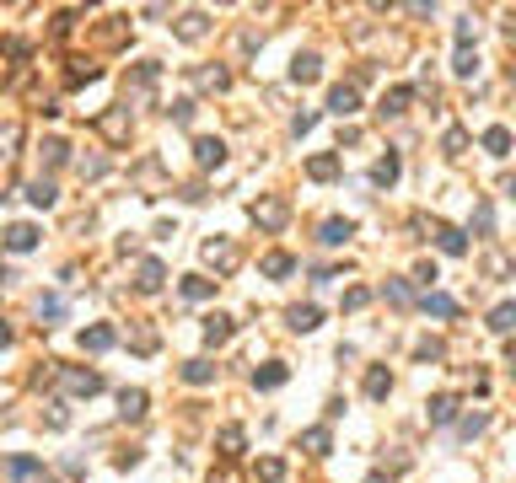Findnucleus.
<instances>
[{"label": "nucleus", "instance_id": "nucleus-1", "mask_svg": "<svg viewBox=\"0 0 516 483\" xmlns=\"http://www.w3.org/2000/svg\"><path fill=\"white\" fill-rule=\"evenodd\" d=\"M248 215H253V226H264V231H280V226L290 221V204L280 199V194H269V199H258V204H253Z\"/></svg>", "mask_w": 516, "mask_h": 483}, {"label": "nucleus", "instance_id": "nucleus-2", "mask_svg": "<svg viewBox=\"0 0 516 483\" xmlns=\"http://www.w3.org/2000/svg\"><path fill=\"white\" fill-rule=\"evenodd\" d=\"M0 247H6V253H33V247H38V226H33V221H17V226H6V237H0Z\"/></svg>", "mask_w": 516, "mask_h": 483}, {"label": "nucleus", "instance_id": "nucleus-3", "mask_svg": "<svg viewBox=\"0 0 516 483\" xmlns=\"http://www.w3.org/2000/svg\"><path fill=\"white\" fill-rule=\"evenodd\" d=\"M339 167H344L339 151H317V156H307V178L312 183H333V178H339Z\"/></svg>", "mask_w": 516, "mask_h": 483}, {"label": "nucleus", "instance_id": "nucleus-4", "mask_svg": "<svg viewBox=\"0 0 516 483\" xmlns=\"http://www.w3.org/2000/svg\"><path fill=\"white\" fill-rule=\"evenodd\" d=\"M194 161H199V167H221V161H226V140H221V135H199V140H194Z\"/></svg>", "mask_w": 516, "mask_h": 483}, {"label": "nucleus", "instance_id": "nucleus-5", "mask_svg": "<svg viewBox=\"0 0 516 483\" xmlns=\"http://www.w3.org/2000/svg\"><path fill=\"white\" fill-rule=\"evenodd\" d=\"M435 247H441V253H447V258H463V253H468V231H463V226H435Z\"/></svg>", "mask_w": 516, "mask_h": 483}, {"label": "nucleus", "instance_id": "nucleus-6", "mask_svg": "<svg viewBox=\"0 0 516 483\" xmlns=\"http://www.w3.org/2000/svg\"><path fill=\"white\" fill-rule=\"evenodd\" d=\"M355 108H360V86H350V80H339L328 92V113H339V119H350Z\"/></svg>", "mask_w": 516, "mask_h": 483}, {"label": "nucleus", "instance_id": "nucleus-7", "mask_svg": "<svg viewBox=\"0 0 516 483\" xmlns=\"http://www.w3.org/2000/svg\"><path fill=\"white\" fill-rule=\"evenodd\" d=\"M119 344V333L108 328V322H92V328H81V349L86 355H103V349H113Z\"/></svg>", "mask_w": 516, "mask_h": 483}, {"label": "nucleus", "instance_id": "nucleus-8", "mask_svg": "<svg viewBox=\"0 0 516 483\" xmlns=\"http://www.w3.org/2000/svg\"><path fill=\"white\" fill-rule=\"evenodd\" d=\"M409 102H414V86H388L376 113H382V119H398V113H409Z\"/></svg>", "mask_w": 516, "mask_h": 483}, {"label": "nucleus", "instance_id": "nucleus-9", "mask_svg": "<svg viewBox=\"0 0 516 483\" xmlns=\"http://www.w3.org/2000/svg\"><path fill=\"white\" fill-rule=\"evenodd\" d=\"M478 145H484L495 161H506V156H511V129H506V124H490V129L478 135Z\"/></svg>", "mask_w": 516, "mask_h": 483}, {"label": "nucleus", "instance_id": "nucleus-10", "mask_svg": "<svg viewBox=\"0 0 516 483\" xmlns=\"http://www.w3.org/2000/svg\"><path fill=\"white\" fill-rule=\"evenodd\" d=\"M317 76H323V60H317V54H296V60H290V80H296V86H312Z\"/></svg>", "mask_w": 516, "mask_h": 483}, {"label": "nucleus", "instance_id": "nucleus-11", "mask_svg": "<svg viewBox=\"0 0 516 483\" xmlns=\"http://www.w3.org/2000/svg\"><path fill=\"white\" fill-rule=\"evenodd\" d=\"M205 263H215V269H237V247H231L226 237H210L205 242Z\"/></svg>", "mask_w": 516, "mask_h": 483}, {"label": "nucleus", "instance_id": "nucleus-12", "mask_svg": "<svg viewBox=\"0 0 516 483\" xmlns=\"http://www.w3.org/2000/svg\"><path fill=\"white\" fill-rule=\"evenodd\" d=\"M350 237H355V221H339V215H333V221H323V231H317V242H323V247H344Z\"/></svg>", "mask_w": 516, "mask_h": 483}, {"label": "nucleus", "instance_id": "nucleus-13", "mask_svg": "<svg viewBox=\"0 0 516 483\" xmlns=\"http://www.w3.org/2000/svg\"><path fill=\"white\" fill-rule=\"evenodd\" d=\"M60 376H65V387H70V392H81V398L103 392V376H97V371H60Z\"/></svg>", "mask_w": 516, "mask_h": 483}, {"label": "nucleus", "instance_id": "nucleus-14", "mask_svg": "<svg viewBox=\"0 0 516 483\" xmlns=\"http://www.w3.org/2000/svg\"><path fill=\"white\" fill-rule=\"evenodd\" d=\"M301 446H307V457H328V451H333L328 424H312V430H301Z\"/></svg>", "mask_w": 516, "mask_h": 483}, {"label": "nucleus", "instance_id": "nucleus-15", "mask_svg": "<svg viewBox=\"0 0 516 483\" xmlns=\"http://www.w3.org/2000/svg\"><path fill=\"white\" fill-rule=\"evenodd\" d=\"M162 280H167V269L156 258H145L140 263V280H135V290H140V296H156V290H162Z\"/></svg>", "mask_w": 516, "mask_h": 483}, {"label": "nucleus", "instance_id": "nucleus-16", "mask_svg": "<svg viewBox=\"0 0 516 483\" xmlns=\"http://www.w3.org/2000/svg\"><path fill=\"white\" fill-rule=\"evenodd\" d=\"M205 33H210V17H205V11H188V17H178V38H183V43H199Z\"/></svg>", "mask_w": 516, "mask_h": 483}, {"label": "nucleus", "instance_id": "nucleus-17", "mask_svg": "<svg viewBox=\"0 0 516 483\" xmlns=\"http://www.w3.org/2000/svg\"><path fill=\"white\" fill-rule=\"evenodd\" d=\"M231 333H237V322L226 317V312H215V317H205V344L215 349V344H226Z\"/></svg>", "mask_w": 516, "mask_h": 483}, {"label": "nucleus", "instance_id": "nucleus-18", "mask_svg": "<svg viewBox=\"0 0 516 483\" xmlns=\"http://www.w3.org/2000/svg\"><path fill=\"white\" fill-rule=\"evenodd\" d=\"M388 392H392V371H388V365H372V371H366V398L382 402Z\"/></svg>", "mask_w": 516, "mask_h": 483}, {"label": "nucleus", "instance_id": "nucleus-19", "mask_svg": "<svg viewBox=\"0 0 516 483\" xmlns=\"http://www.w3.org/2000/svg\"><path fill=\"white\" fill-rule=\"evenodd\" d=\"M285 322H290V328H296V333H312V328H317V322H323V312H317V306H290V312H285Z\"/></svg>", "mask_w": 516, "mask_h": 483}, {"label": "nucleus", "instance_id": "nucleus-20", "mask_svg": "<svg viewBox=\"0 0 516 483\" xmlns=\"http://www.w3.org/2000/svg\"><path fill=\"white\" fill-rule=\"evenodd\" d=\"M145 392L140 387H124V392H119V414H124V419H145Z\"/></svg>", "mask_w": 516, "mask_h": 483}, {"label": "nucleus", "instance_id": "nucleus-21", "mask_svg": "<svg viewBox=\"0 0 516 483\" xmlns=\"http://www.w3.org/2000/svg\"><path fill=\"white\" fill-rule=\"evenodd\" d=\"M398 172H403V161H398V156L388 151V156H382V161L372 167V183H376V188H392V183H398Z\"/></svg>", "mask_w": 516, "mask_h": 483}, {"label": "nucleus", "instance_id": "nucleus-22", "mask_svg": "<svg viewBox=\"0 0 516 483\" xmlns=\"http://www.w3.org/2000/svg\"><path fill=\"white\" fill-rule=\"evenodd\" d=\"M285 365H258V371H253V387H258V392H274V387H285Z\"/></svg>", "mask_w": 516, "mask_h": 483}, {"label": "nucleus", "instance_id": "nucleus-23", "mask_svg": "<svg viewBox=\"0 0 516 483\" xmlns=\"http://www.w3.org/2000/svg\"><path fill=\"white\" fill-rule=\"evenodd\" d=\"M178 290H183V301H210V296H215V280H205V274H188Z\"/></svg>", "mask_w": 516, "mask_h": 483}, {"label": "nucleus", "instance_id": "nucleus-24", "mask_svg": "<svg viewBox=\"0 0 516 483\" xmlns=\"http://www.w3.org/2000/svg\"><path fill=\"white\" fill-rule=\"evenodd\" d=\"M258 269H264V280H285L290 269H296V258H290V253H264Z\"/></svg>", "mask_w": 516, "mask_h": 483}, {"label": "nucleus", "instance_id": "nucleus-25", "mask_svg": "<svg viewBox=\"0 0 516 483\" xmlns=\"http://www.w3.org/2000/svg\"><path fill=\"white\" fill-rule=\"evenodd\" d=\"M419 306H425V317H457V301H452V296H441V290L419 296Z\"/></svg>", "mask_w": 516, "mask_h": 483}, {"label": "nucleus", "instance_id": "nucleus-26", "mask_svg": "<svg viewBox=\"0 0 516 483\" xmlns=\"http://www.w3.org/2000/svg\"><path fill=\"white\" fill-rule=\"evenodd\" d=\"M38 473H43V462H38V457H11V462H6V478H17V483L38 478Z\"/></svg>", "mask_w": 516, "mask_h": 483}, {"label": "nucleus", "instance_id": "nucleus-27", "mask_svg": "<svg viewBox=\"0 0 516 483\" xmlns=\"http://www.w3.org/2000/svg\"><path fill=\"white\" fill-rule=\"evenodd\" d=\"M457 419V398L452 392H435L431 398V424H452Z\"/></svg>", "mask_w": 516, "mask_h": 483}, {"label": "nucleus", "instance_id": "nucleus-28", "mask_svg": "<svg viewBox=\"0 0 516 483\" xmlns=\"http://www.w3.org/2000/svg\"><path fill=\"white\" fill-rule=\"evenodd\" d=\"M22 194H27V204H38V210H49V204L60 199V194H54V183H49V178H38V183H27V188H22Z\"/></svg>", "mask_w": 516, "mask_h": 483}, {"label": "nucleus", "instance_id": "nucleus-29", "mask_svg": "<svg viewBox=\"0 0 516 483\" xmlns=\"http://www.w3.org/2000/svg\"><path fill=\"white\" fill-rule=\"evenodd\" d=\"M183 382L188 387H210V382H215V365H210V360H188L183 365Z\"/></svg>", "mask_w": 516, "mask_h": 483}, {"label": "nucleus", "instance_id": "nucleus-30", "mask_svg": "<svg viewBox=\"0 0 516 483\" xmlns=\"http://www.w3.org/2000/svg\"><path fill=\"white\" fill-rule=\"evenodd\" d=\"M474 231H478V237H495V204H490V199L474 204Z\"/></svg>", "mask_w": 516, "mask_h": 483}, {"label": "nucleus", "instance_id": "nucleus-31", "mask_svg": "<svg viewBox=\"0 0 516 483\" xmlns=\"http://www.w3.org/2000/svg\"><path fill=\"white\" fill-rule=\"evenodd\" d=\"M511 322H516V306L500 301L495 312H490V333H500V339H506V333H511Z\"/></svg>", "mask_w": 516, "mask_h": 483}, {"label": "nucleus", "instance_id": "nucleus-32", "mask_svg": "<svg viewBox=\"0 0 516 483\" xmlns=\"http://www.w3.org/2000/svg\"><path fill=\"white\" fill-rule=\"evenodd\" d=\"M65 161H70V145H65V140H43V167H49V172L65 167Z\"/></svg>", "mask_w": 516, "mask_h": 483}, {"label": "nucleus", "instance_id": "nucleus-33", "mask_svg": "<svg viewBox=\"0 0 516 483\" xmlns=\"http://www.w3.org/2000/svg\"><path fill=\"white\" fill-rule=\"evenodd\" d=\"M38 317H43V328L65 322V301H60V296H43V301H38Z\"/></svg>", "mask_w": 516, "mask_h": 483}, {"label": "nucleus", "instance_id": "nucleus-34", "mask_svg": "<svg viewBox=\"0 0 516 483\" xmlns=\"http://www.w3.org/2000/svg\"><path fill=\"white\" fill-rule=\"evenodd\" d=\"M392 306H414V285L409 280H388V290H382Z\"/></svg>", "mask_w": 516, "mask_h": 483}, {"label": "nucleus", "instance_id": "nucleus-35", "mask_svg": "<svg viewBox=\"0 0 516 483\" xmlns=\"http://www.w3.org/2000/svg\"><path fill=\"white\" fill-rule=\"evenodd\" d=\"M124 113H129V108H113V113L103 119V135H108V140H124V129H129V119H124Z\"/></svg>", "mask_w": 516, "mask_h": 483}, {"label": "nucleus", "instance_id": "nucleus-36", "mask_svg": "<svg viewBox=\"0 0 516 483\" xmlns=\"http://www.w3.org/2000/svg\"><path fill=\"white\" fill-rule=\"evenodd\" d=\"M242 446H248V435H242L237 424H226V430H221V451H226V457H242Z\"/></svg>", "mask_w": 516, "mask_h": 483}, {"label": "nucleus", "instance_id": "nucleus-37", "mask_svg": "<svg viewBox=\"0 0 516 483\" xmlns=\"http://www.w3.org/2000/svg\"><path fill=\"white\" fill-rule=\"evenodd\" d=\"M285 478V462H280V457H264V462H258V483H280Z\"/></svg>", "mask_w": 516, "mask_h": 483}, {"label": "nucleus", "instance_id": "nucleus-38", "mask_svg": "<svg viewBox=\"0 0 516 483\" xmlns=\"http://www.w3.org/2000/svg\"><path fill=\"white\" fill-rule=\"evenodd\" d=\"M484 424H490V414H468V419L457 424V435H463V441H474V435H484Z\"/></svg>", "mask_w": 516, "mask_h": 483}, {"label": "nucleus", "instance_id": "nucleus-39", "mask_svg": "<svg viewBox=\"0 0 516 483\" xmlns=\"http://www.w3.org/2000/svg\"><path fill=\"white\" fill-rule=\"evenodd\" d=\"M441 151H447V156H463V151H468V129H447Z\"/></svg>", "mask_w": 516, "mask_h": 483}, {"label": "nucleus", "instance_id": "nucleus-40", "mask_svg": "<svg viewBox=\"0 0 516 483\" xmlns=\"http://www.w3.org/2000/svg\"><path fill=\"white\" fill-rule=\"evenodd\" d=\"M452 70H457V76H474V70H478V54H474V49H457Z\"/></svg>", "mask_w": 516, "mask_h": 483}, {"label": "nucleus", "instance_id": "nucleus-41", "mask_svg": "<svg viewBox=\"0 0 516 483\" xmlns=\"http://www.w3.org/2000/svg\"><path fill=\"white\" fill-rule=\"evenodd\" d=\"M129 349H135V355H156V333H151V328H140V333L129 339Z\"/></svg>", "mask_w": 516, "mask_h": 483}, {"label": "nucleus", "instance_id": "nucleus-42", "mask_svg": "<svg viewBox=\"0 0 516 483\" xmlns=\"http://www.w3.org/2000/svg\"><path fill=\"white\" fill-rule=\"evenodd\" d=\"M366 301H372V290H366V285H355V290H344V312H360Z\"/></svg>", "mask_w": 516, "mask_h": 483}, {"label": "nucleus", "instance_id": "nucleus-43", "mask_svg": "<svg viewBox=\"0 0 516 483\" xmlns=\"http://www.w3.org/2000/svg\"><path fill=\"white\" fill-rule=\"evenodd\" d=\"M199 86H210V92H226V70H199Z\"/></svg>", "mask_w": 516, "mask_h": 483}, {"label": "nucleus", "instance_id": "nucleus-44", "mask_svg": "<svg viewBox=\"0 0 516 483\" xmlns=\"http://www.w3.org/2000/svg\"><path fill=\"white\" fill-rule=\"evenodd\" d=\"M414 355H419V360L431 365V360H441V355H447V349H441V339H425V344H419V349H414Z\"/></svg>", "mask_w": 516, "mask_h": 483}, {"label": "nucleus", "instance_id": "nucleus-45", "mask_svg": "<svg viewBox=\"0 0 516 483\" xmlns=\"http://www.w3.org/2000/svg\"><path fill=\"white\" fill-rule=\"evenodd\" d=\"M43 419H49V430H65V419H70V414H65V402H49V414H43Z\"/></svg>", "mask_w": 516, "mask_h": 483}, {"label": "nucleus", "instance_id": "nucleus-46", "mask_svg": "<svg viewBox=\"0 0 516 483\" xmlns=\"http://www.w3.org/2000/svg\"><path fill=\"white\" fill-rule=\"evenodd\" d=\"M312 124H317V113H312V108H307V113H296V119H290V135H307Z\"/></svg>", "mask_w": 516, "mask_h": 483}, {"label": "nucleus", "instance_id": "nucleus-47", "mask_svg": "<svg viewBox=\"0 0 516 483\" xmlns=\"http://www.w3.org/2000/svg\"><path fill=\"white\" fill-rule=\"evenodd\" d=\"M172 119H178V124H194V102H188V97L172 102Z\"/></svg>", "mask_w": 516, "mask_h": 483}, {"label": "nucleus", "instance_id": "nucleus-48", "mask_svg": "<svg viewBox=\"0 0 516 483\" xmlns=\"http://www.w3.org/2000/svg\"><path fill=\"white\" fill-rule=\"evenodd\" d=\"M414 280H419V285H435V263L425 258V263H419V269H414Z\"/></svg>", "mask_w": 516, "mask_h": 483}, {"label": "nucleus", "instance_id": "nucleus-49", "mask_svg": "<svg viewBox=\"0 0 516 483\" xmlns=\"http://www.w3.org/2000/svg\"><path fill=\"white\" fill-rule=\"evenodd\" d=\"M6 344H11V328H6V322H0V349H6Z\"/></svg>", "mask_w": 516, "mask_h": 483}, {"label": "nucleus", "instance_id": "nucleus-50", "mask_svg": "<svg viewBox=\"0 0 516 483\" xmlns=\"http://www.w3.org/2000/svg\"><path fill=\"white\" fill-rule=\"evenodd\" d=\"M366 483H392V478H366Z\"/></svg>", "mask_w": 516, "mask_h": 483}]
</instances>
